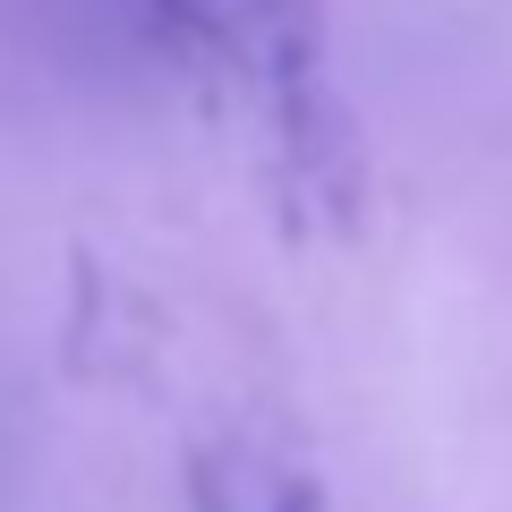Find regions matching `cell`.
Masks as SVG:
<instances>
[{
    "label": "cell",
    "mask_w": 512,
    "mask_h": 512,
    "mask_svg": "<svg viewBox=\"0 0 512 512\" xmlns=\"http://www.w3.org/2000/svg\"><path fill=\"white\" fill-rule=\"evenodd\" d=\"M205 512H316V504H308L299 487H265V495H248V487L231 478V495H222V478H205Z\"/></svg>",
    "instance_id": "2"
},
{
    "label": "cell",
    "mask_w": 512,
    "mask_h": 512,
    "mask_svg": "<svg viewBox=\"0 0 512 512\" xmlns=\"http://www.w3.org/2000/svg\"><path fill=\"white\" fill-rule=\"evenodd\" d=\"M188 60L239 86L265 120L308 146L325 120V0H146Z\"/></svg>",
    "instance_id": "1"
}]
</instances>
